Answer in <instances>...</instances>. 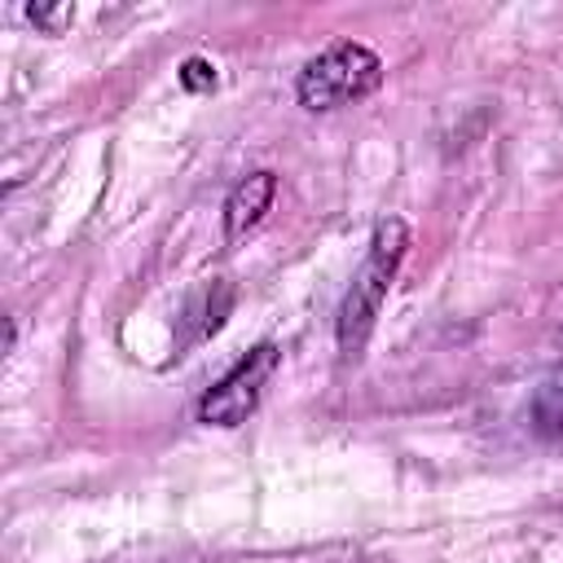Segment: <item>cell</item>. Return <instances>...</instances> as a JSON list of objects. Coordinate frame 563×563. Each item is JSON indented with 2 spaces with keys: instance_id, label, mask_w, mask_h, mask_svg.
I'll list each match as a JSON object with an SVG mask.
<instances>
[{
  "instance_id": "1",
  "label": "cell",
  "mask_w": 563,
  "mask_h": 563,
  "mask_svg": "<svg viewBox=\"0 0 563 563\" xmlns=\"http://www.w3.org/2000/svg\"><path fill=\"white\" fill-rule=\"evenodd\" d=\"M409 251V224L400 216H383L374 224V238H369V251L361 260V268L352 273L347 290H343V303H339V352L343 361H361L369 334H374V321L383 312V299L400 273V260Z\"/></svg>"
},
{
  "instance_id": "4",
  "label": "cell",
  "mask_w": 563,
  "mask_h": 563,
  "mask_svg": "<svg viewBox=\"0 0 563 563\" xmlns=\"http://www.w3.org/2000/svg\"><path fill=\"white\" fill-rule=\"evenodd\" d=\"M273 194H277V176H273L268 167L242 176V180L229 189V198H224V242H229V246L242 242L246 233H255V229L264 224V216H268V207H273Z\"/></svg>"
},
{
  "instance_id": "7",
  "label": "cell",
  "mask_w": 563,
  "mask_h": 563,
  "mask_svg": "<svg viewBox=\"0 0 563 563\" xmlns=\"http://www.w3.org/2000/svg\"><path fill=\"white\" fill-rule=\"evenodd\" d=\"M180 88L185 92H211L216 88V66L207 57H185L180 62Z\"/></svg>"
},
{
  "instance_id": "3",
  "label": "cell",
  "mask_w": 563,
  "mask_h": 563,
  "mask_svg": "<svg viewBox=\"0 0 563 563\" xmlns=\"http://www.w3.org/2000/svg\"><path fill=\"white\" fill-rule=\"evenodd\" d=\"M273 369H277V347H273V343L251 347V352L198 400V418H202L207 427H242V422L255 413V405H260V396H264Z\"/></svg>"
},
{
  "instance_id": "5",
  "label": "cell",
  "mask_w": 563,
  "mask_h": 563,
  "mask_svg": "<svg viewBox=\"0 0 563 563\" xmlns=\"http://www.w3.org/2000/svg\"><path fill=\"white\" fill-rule=\"evenodd\" d=\"M528 413H532V431H537V435H545V440L563 435V365H554V369L537 383Z\"/></svg>"
},
{
  "instance_id": "2",
  "label": "cell",
  "mask_w": 563,
  "mask_h": 563,
  "mask_svg": "<svg viewBox=\"0 0 563 563\" xmlns=\"http://www.w3.org/2000/svg\"><path fill=\"white\" fill-rule=\"evenodd\" d=\"M378 84H383L378 53L361 40H334L317 57L303 62V70L295 79V97L303 110L325 114V110H339V106L369 97Z\"/></svg>"
},
{
  "instance_id": "6",
  "label": "cell",
  "mask_w": 563,
  "mask_h": 563,
  "mask_svg": "<svg viewBox=\"0 0 563 563\" xmlns=\"http://www.w3.org/2000/svg\"><path fill=\"white\" fill-rule=\"evenodd\" d=\"M26 18L44 31V35H62L75 22V4H26Z\"/></svg>"
}]
</instances>
